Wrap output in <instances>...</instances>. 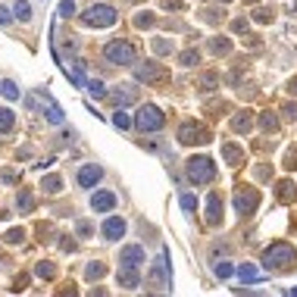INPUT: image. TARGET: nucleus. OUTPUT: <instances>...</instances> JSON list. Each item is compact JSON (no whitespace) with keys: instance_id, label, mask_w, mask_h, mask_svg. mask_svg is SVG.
<instances>
[{"instance_id":"30","label":"nucleus","mask_w":297,"mask_h":297,"mask_svg":"<svg viewBox=\"0 0 297 297\" xmlns=\"http://www.w3.org/2000/svg\"><path fill=\"white\" fill-rule=\"evenodd\" d=\"M88 91H91V94H94V97H97V100H100V97H106V94H110V91L103 88V81H97V78H91V81H88Z\"/></svg>"},{"instance_id":"24","label":"nucleus","mask_w":297,"mask_h":297,"mask_svg":"<svg viewBox=\"0 0 297 297\" xmlns=\"http://www.w3.org/2000/svg\"><path fill=\"white\" fill-rule=\"evenodd\" d=\"M210 50L216 53V56H225V53L232 50V44L225 41V38H213V41H210Z\"/></svg>"},{"instance_id":"17","label":"nucleus","mask_w":297,"mask_h":297,"mask_svg":"<svg viewBox=\"0 0 297 297\" xmlns=\"http://www.w3.org/2000/svg\"><path fill=\"white\" fill-rule=\"evenodd\" d=\"M222 157L229 160V166H241L244 163V150L238 144H222Z\"/></svg>"},{"instance_id":"13","label":"nucleus","mask_w":297,"mask_h":297,"mask_svg":"<svg viewBox=\"0 0 297 297\" xmlns=\"http://www.w3.org/2000/svg\"><path fill=\"white\" fill-rule=\"evenodd\" d=\"M207 225H222V197L216 191L207 197Z\"/></svg>"},{"instance_id":"44","label":"nucleus","mask_w":297,"mask_h":297,"mask_svg":"<svg viewBox=\"0 0 297 297\" xmlns=\"http://www.w3.org/2000/svg\"><path fill=\"white\" fill-rule=\"evenodd\" d=\"M254 19H257V22H272V13H269V9H257Z\"/></svg>"},{"instance_id":"7","label":"nucleus","mask_w":297,"mask_h":297,"mask_svg":"<svg viewBox=\"0 0 297 297\" xmlns=\"http://www.w3.org/2000/svg\"><path fill=\"white\" fill-rule=\"evenodd\" d=\"M166 260H169V254H160V260H153V266H150V272H147V285L153 291H166L169 288V263H166Z\"/></svg>"},{"instance_id":"31","label":"nucleus","mask_w":297,"mask_h":297,"mask_svg":"<svg viewBox=\"0 0 297 297\" xmlns=\"http://www.w3.org/2000/svg\"><path fill=\"white\" fill-rule=\"evenodd\" d=\"M22 238H25V229H9V232L3 235V241H6V244H22Z\"/></svg>"},{"instance_id":"16","label":"nucleus","mask_w":297,"mask_h":297,"mask_svg":"<svg viewBox=\"0 0 297 297\" xmlns=\"http://www.w3.org/2000/svg\"><path fill=\"white\" fill-rule=\"evenodd\" d=\"M122 235H125V222L119 216H110L103 222V238H106V241H119Z\"/></svg>"},{"instance_id":"46","label":"nucleus","mask_w":297,"mask_h":297,"mask_svg":"<svg viewBox=\"0 0 297 297\" xmlns=\"http://www.w3.org/2000/svg\"><path fill=\"white\" fill-rule=\"evenodd\" d=\"M163 6H166V9H175V13H178L185 3H182V0H163Z\"/></svg>"},{"instance_id":"9","label":"nucleus","mask_w":297,"mask_h":297,"mask_svg":"<svg viewBox=\"0 0 297 297\" xmlns=\"http://www.w3.org/2000/svg\"><path fill=\"white\" fill-rule=\"evenodd\" d=\"M178 141H182V144H207L210 128L204 122H185L182 128H178Z\"/></svg>"},{"instance_id":"40","label":"nucleus","mask_w":297,"mask_h":297,"mask_svg":"<svg viewBox=\"0 0 297 297\" xmlns=\"http://www.w3.org/2000/svg\"><path fill=\"white\" fill-rule=\"evenodd\" d=\"M216 81H219L216 72H207V75H204V88H200V91H213V88H216Z\"/></svg>"},{"instance_id":"26","label":"nucleus","mask_w":297,"mask_h":297,"mask_svg":"<svg viewBox=\"0 0 297 297\" xmlns=\"http://www.w3.org/2000/svg\"><path fill=\"white\" fill-rule=\"evenodd\" d=\"M0 94H3L6 100H19V88H16L9 78H6V81H0Z\"/></svg>"},{"instance_id":"38","label":"nucleus","mask_w":297,"mask_h":297,"mask_svg":"<svg viewBox=\"0 0 297 297\" xmlns=\"http://www.w3.org/2000/svg\"><path fill=\"white\" fill-rule=\"evenodd\" d=\"M204 19H207V22H222L225 13H222V9H204Z\"/></svg>"},{"instance_id":"11","label":"nucleus","mask_w":297,"mask_h":297,"mask_svg":"<svg viewBox=\"0 0 297 297\" xmlns=\"http://www.w3.org/2000/svg\"><path fill=\"white\" fill-rule=\"evenodd\" d=\"M119 263L138 269L141 263H144V247H141V244H128V247H122V254H119Z\"/></svg>"},{"instance_id":"12","label":"nucleus","mask_w":297,"mask_h":297,"mask_svg":"<svg viewBox=\"0 0 297 297\" xmlns=\"http://www.w3.org/2000/svg\"><path fill=\"white\" fill-rule=\"evenodd\" d=\"M116 207V194L113 191H94V197H91V210L94 213H110Z\"/></svg>"},{"instance_id":"2","label":"nucleus","mask_w":297,"mask_h":297,"mask_svg":"<svg viewBox=\"0 0 297 297\" xmlns=\"http://www.w3.org/2000/svg\"><path fill=\"white\" fill-rule=\"evenodd\" d=\"M116 19H119V13L106 3H91L85 13H81V22H85L88 28H106V25H113Z\"/></svg>"},{"instance_id":"5","label":"nucleus","mask_w":297,"mask_h":297,"mask_svg":"<svg viewBox=\"0 0 297 297\" xmlns=\"http://www.w3.org/2000/svg\"><path fill=\"white\" fill-rule=\"evenodd\" d=\"M188 178H191L194 185H210L213 178H216V163L210 157H191L188 160Z\"/></svg>"},{"instance_id":"8","label":"nucleus","mask_w":297,"mask_h":297,"mask_svg":"<svg viewBox=\"0 0 297 297\" xmlns=\"http://www.w3.org/2000/svg\"><path fill=\"white\" fill-rule=\"evenodd\" d=\"M260 207V191L257 188H238L235 191V210L241 213V216H254Z\"/></svg>"},{"instance_id":"10","label":"nucleus","mask_w":297,"mask_h":297,"mask_svg":"<svg viewBox=\"0 0 297 297\" xmlns=\"http://www.w3.org/2000/svg\"><path fill=\"white\" fill-rule=\"evenodd\" d=\"M110 100H113L116 106H132V103L138 100V88H135V85H119L116 91H110Z\"/></svg>"},{"instance_id":"19","label":"nucleus","mask_w":297,"mask_h":297,"mask_svg":"<svg viewBox=\"0 0 297 297\" xmlns=\"http://www.w3.org/2000/svg\"><path fill=\"white\" fill-rule=\"evenodd\" d=\"M276 194H279V200H282V204H291L297 191H294V185L288 182V178H285V182H279V185H276Z\"/></svg>"},{"instance_id":"28","label":"nucleus","mask_w":297,"mask_h":297,"mask_svg":"<svg viewBox=\"0 0 297 297\" xmlns=\"http://www.w3.org/2000/svg\"><path fill=\"white\" fill-rule=\"evenodd\" d=\"M13 13H16V19H22V22H28V19H31V6L25 3V0H16V6H13Z\"/></svg>"},{"instance_id":"6","label":"nucleus","mask_w":297,"mask_h":297,"mask_svg":"<svg viewBox=\"0 0 297 297\" xmlns=\"http://www.w3.org/2000/svg\"><path fill=\"white\" fill-rule=\"evenodd\" d=\"M135 125L141 128V132H160V128L166 125V116H163L160 106L144 103V106L138 110V116H135Z\"/></svg>"},{"instance_id":"20","label":"nucleus","mask_w":297,"mask_h":297,"mask_svg":"<svg viewBox=\"0 0 297 297\" xmlns=\"http://www.w3.org/2000/svg\"><path fill=\"white\" fill-rule=\"evenodd\" d=\"M41 188H44V194H59V191H63V178H59V175H47L41 182Z\"/></svg>"},{"instance_id":"29","label":"nucleus","mask_w":297,"mask_h":297,"mask_svg":"<svg viewBox=\"0 0 297 297\" xmlns=\"http://www.w3.org/2000/svg\"><path fill=\"white\" fill-rule=\"evenodd\" d=\"M103 272H106V266H103V263H91V266L85 269V279H88V282H94V279H103Z\"/></svg>"},{"instance_id":"3","label":"nucleus","mask_w":297,"mask_h":297,"mask_svg":"<svg viewBox=\"0 0 297 297\" xmlns=\"http://www.w3.org/2000/svg\"><path fill=\"white\" fill-rule=\"evenodd\" d=\"M103 56H106V63H113V66H132L135 63V47L128 44V41H122V38H116V41H110L103 47Z\"/></svg>"},{"instance_id":"48","label":"nucleus","mask_w":297,"mask_h":297,"mask_svg":"<svg viewBox=\"0 0 297 297\" xmlns=\"http://www.w3.org/2000/svg\"><path fill=\"white\" fill-rule=\"evenodd\" d=\"M0 175H3V182H16V172H13V169H3Z\"/></svg>"},{"instance_id":"4","label":"nucleus","mask_w":297,"mask_h":297,"mask_svg":"<svg viewBox=\"0 0 297 297\" xmlns=\"http://www.w3.org/2000/svg\"><path fill=\"white\" fill-rule=\"evenodd\" d=\"M135 78L150 88H163V85H169V69L163 63H144V66H135Z\"/></svg>"},{"instance_id":"21","label":"nucleus","mask_w":297,"mask_h":297,"mask_svg":"<svg viewBox=\"0 0 297 297\" xmlns=\"http://www.w3.org/2000/svg\"><path fill=\"white\" fill-rule=\"evenodd\" d=\"M16 125V113L9 106H0V132H9Z\"/></svg>"},{"instance_id":"35","label":"nucleus","mask_w":297,"mask_h":297,"mask_svg":"<svg viewBox=\"0 0 297 297\" xmlns=\"http://www.w3.org/2000/svg\"><path fill=\"white\" fill-rule=\"evenodd\" d=\"M135 25H138V28H150V25H153V16H150V13H138V16H135Z\"/></svg>"},{"instance_id":"47","label":"nucleus","mask_w":297,"mask_h":297,"mask_svg":"<svg viewBox=\"0 0 297 297\" xmlns=\"http://www.w3.org/2000/svg\"><path fill=\"white\" fill-rule=\"evenodd\" d=\"M9 19H13V13H9V9L6 6H0V25H6V22Z\"/></svg>"},{"instance_id":"50","label":"nucleus","mask_w":297,"mask_h":297,"mask_svg":"<svg viewBox=\"0 0 297 297\" xmlns=\"http://www.w3.org/2000/svg\"><path fill=\"white\" fill-rule=\"evenodd\" d=\"M244 3H257V0H244Z\"/></svg>"},{"instance_id":"23","label":"nucleus","mask_w":297,"mask_h":297,"mask_svg":"<svg viewBox=\"0 0 297 297\" xmlns=\"http://www.w3.org/2000/svg\"><path fill=\"white\" fill-rule=\"evenodd\" d=\"M238 279H241V282H257L260 272H257L251 263H244V266H238Z\"/></svg>"},{"instance_id":"51","label":"nucleus","mask_w":297,"mask_h":297,"mask_svg":"<svg viewBox=\"0 0 297 297\" xmlns=\"http://www.w3.org/2000/svg\"><path fill=\"white\" fill-rule=\"evenodd\" d=\"M219 3H232V0H219Z\"/></svg>"},{"instance_id":"1","label":"nucleus","mask_w":297,"mask_h":297,"mask_svg":"<svg viewBox=\"0 0 297 297\" xmlns=\"http://www.w3.org/2000/svg\"><path fill=\"white\" fill-rule=\"evenodd\" d=\"M263 266L269 272H288L291 266H297V251L285 241H276L263 251Z\"/></svg>"},{"instance_id":"22","label":"nucleus","mask_w":297,"mask_h":297,"mask_svg":"<svg viewBox=\"0 0 297 297\" xmlns=\"http://www.w3.org/2000/svg\"><path fill=\"white\" fill-rule=\"evenodd\" d=\"M178 63H182V66H197L200 63V53L194 50V47H188V50L178 53Z\"/></svg>"},{"instance_id":"34","label":"nucleus","mask_w":297,"mask_h":297,"mask_svg":"<svg viewBox=\"0 0 297 297\" xmlns=\"http://www.w3.org/2000/svg\"><path fill=\"white\" fill-rule=\"evenodd\" d=\"M172 50V41L166 38H153V53H169Z\"/></svg>"},{"instance_id":"43","label":"nucleus","mask_w":297,"mask_h":297,"mask_svg":"<svg viewBox=\"0 0 297 297\" xmlns=\"http://www.w3.org/2000/svg\"><path fill=\"white\" fill-rule=\"evenodd\" d=\"M75 232H78V235H91V232H94V225H91V222H85V219H81V222L75 225Z\"/></svg>"},{"instance_id":"39","label":"nucleus","mask_w":297,"mask_h":297,"mask_svg":"<svg viewBox=\"0 0 297 297\" xmlns=\"http://www.w3.org/2000/svg\"><path fill=\"white\" fill-rule=\"evenodd\" d=\"M232 272H238V269H232L229 263H216V279H229Z\"/></svg>"},{"instance_id":"32","label":"nucleus","mask_w":297,"mask_h":297,"mask_svg":"<svg viewBox=\"0 0 297 297\" xmlns=\"http://www.w3.org/2000/svg\"><path fill=\"white\" fill-rule=\"evenodd\" d=\"M113 125H116V128H128V125H132V119L122 113V106H119V110L113 113Z\"/></svg>"},{"instance_id":"36","label":"nucleus","mask_w":297,"mask_h":297,"mask_svg":"<svg viewBox=\"0 0 297 297\" xmlns=\"http://www.w3.org/2000/svg\"><path fill=\"white\" fill-rule=\"evenodd\" d=\"M247 28H251V22H247V19H235L232 22V31L235 34H247Z\"/></svg>"},{"instance_id":"37","label":"nucleus","mask_w":297,"mask_h":297,"mask_svg":"<svg viewBox=\"0 0 297 297\" xmlns=\"http://www.w3.org/2000/svg\"><path fill=\"white\" fill-rule=\"evenodd\" d=\"M182 210H188V213L197 210V197L194 194H182Z\"/></svg>"},{"instance_id":"42","label":"nucleus","mask_w":297,"mask_h":297,"mask_svg":"<svg viewBox=\"0 0 297 297\" xmlns=\"http://www.w3.org/2000/svg\"><path fill=\"white\" fill-rule=\"evenodd\" d=\"M282 113H285V119H291V122H294V119H297V103H285Z\"/></svg>"},{"instance_id":"27","label":"nucleus","mask_w":297,"mask_h":297,"mask_svg":"<svg viewBox=\"0 0 297 297\" xmlns=\"http://www.w3.org/2000/svg\"><path fill=\"white\" fill-rule=\"evenodd\" d=\"M16 207H19V213H28V210L34 207V197H31V191H19Z\"/></svg>"},{"instance_id":"41","label":"nucleus","mask_w":297,"mask_h":297,"mask_svg":"<svg viewBox=\"0 0 297 297\" xmlns=\"http://www.w3.org/2000/svg\"><path fill=\"white\" fill-rule=\"evenodd\" d=\"M75 13V3L72 0H63V3H59V16H72Z\"/></svg>"},{"instance_id":"14","label":"nucleus","mask_w":297,"mask_h":297,"mask_svg":"<svg viewBox=\"0 0 297 297\" xmlns=\"http://www.w3.org/2000/svg\"><path fill=\"white\" fill-rule=\"evenodd\" d=\"M100 175H103L100 166L88 163V166H81V169H78V185H81V188H94V185L100 182Z\"/></svg>"},{"instance_id":"33","label":"nucleus","mask_w":297,"mask_h":297,"mask_svg":"<svg viewBox=\"0 0 297 297\" xmlns=\"http://www.w3.org/2000/svg\"><path fill=\"white\" fill-rule=\"evenodd\" d=\"M34 276H41V279H53V276H56V269H53L50 263H38V266H34Z\"/></svg>"},{"instance_id":"18","label":"nucleus","mask_w":297,"mask_h":297,"mask_svg":"<svg viewBox=\"0 0 297 297\" xmlns=\"http://www.w3.org/2000/svg\"><path fill=\"white\" fill-rule=\"evenodd\" d=\"M232 128H235L238 135H247V132L254 128V119H251V113H238V116L232 119Z\"/></svg>"},{"instance_id":"25","label":"nucleus","mask_w":297,"mask_h":297,"mask_svg":"<svg viewBox=\"0 0 297 297\" xmlns=\"http://www.w3.org/2000/svg\"><path fill=\"white\" fill-rule=\"evenodd\" d=\"M260 128H263V132H279V119L272 113H263L260 116Z\"/></svg>"},{"instance_id":"49","label":"nucleus","mask_w":297,"mask_h":297,"mask_svg":"<svg viewBox=\"0 0 297 297\" xmlns=\"http://www.w3.org/2000/svg\"><path fill=\"white\" fill-rule=\"evenodd\" d=\"M291 94H297V78H291Z\"/></svg>"},{"instance_id":"15","label":"nucleus","mask_w":297,"mask_h":297,"mask_svg":"<svg viewBox=\"0 0 297 297\" xmlns=\"http://www.w3.org/2000/svg\"><path fill=\"white\" fill-rule=\"evenodd\" d=\"M141 285V272L135 266H122L119 269V288H125V291H135Z\"/></svg>"},{"instance_id":"45","label":"nucleus","mask_w":297,"mask_h":297,"mask_svg":"<svg viewBox=\"0 0 297 297\" xmlns=\"http://www.w3.org/2000/svg\"><path fill=\"white\" fill-rule=\"evenodd\" d=\"M285 166H288V169H294V166H297V150H288V157H285Z\"/></svg>"}]
</instances>
